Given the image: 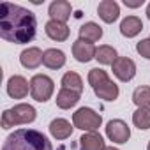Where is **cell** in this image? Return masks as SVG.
Masks as SVG:
<instances>
[{
    "mask_svg": "<svg viewBox=\"0 0 150 150\" xmlns=\"http://www.w3.org/2000/svg\"><path fill=\"white\" fill-rule=\"evenodd\" d=\"M37 20L32 11L14 6L11 2H2L0 6V37L14 42L25 44L35 37Z\"/></svg>",
    "mask_w": 150,
    "mask_h": 150,
    "instance_id": "1",
    "label": "cell"
},
{
    "mask_svg": "<svg viewBox=\"0 0 150 150\" xmlns=\"http://www.w3.org/2000/svg\"><path fill=\"white\" fill-rule=\"evenodd\" d=\"M2 150H53L51 141L35 129H18L9 134Z\"/></svg>",
    "mask_w": 150,
    "mask_h": 150,
    "instance_id": "2",
    "label": "cell"
},
{
    "mask_svg": "<svg viewBox=\"0 0 150 150\" xmlns=\"http://www.w3.org/2000/svg\"><path fill=\"white\" fill-rule=\"evenodd\" d=\"M35 120V108L30 104H16L2 113V127L11 129L20 124H30Z\"/></svg>",
    "mask_w": 150,
    "mask_h": 150,
    "instance_id": "3",
    "label": "cell"
},
{
    "mask_svg": "<svg viewBox=\"0 0 150 150\" xmlns=\"http://www.w3.org/2000/svg\"><path fill=\"white\" fill-rule=\"evenodd\" d=\"M72 122H74V127H78L81 131L96 132V129H99L103 124V117L92 108H80L72 115Z\"/></svg>",
    "mask_w": 150,
    "mask_h": 150,
    "instance_id": "4",
    "label": "cell"
},
{
    "mask_svg": "<svg viewBox=\"0 0 150 150\" xmlns=\"http://www.w3.org/2000/svg\"><path fill=\"white\" fill-rule=\"evenodd\" d=\"M53 90H55V83L46 74H35L30 80V94L39 103H46L53 96Z\"/></svg>",
    "mask_w": 150,
    "mask_h": 150,
    "instance_id": "5",
    "label": "cell"
},
{
    "mask_svg": "<svg viewBox=\"0 0 150 150\" xmlns=\"http://www.w3.org/2000/svg\"><path fill=\"white\" fill-rule=\"evenodd\" d=\"M106 136L113 141V143H127V139L131 138V129L124 120H110L106 125Z\"/></svg>",
    "mask_w": 150,
    "mask_h": 150,
    "instance_id": "6",
    "label": "cell"
},
{
    "mask_svg": "<svg viewBox=\"0 0 150 150\" xmlns=\"http://www.w3.org/2000/svg\"><path fill=\"white\" fill-rule=\"evenodd\" d=\"M113 74L120 81H131L136 74V64L127 57H118L113 62Z\"/></svg>",
    "mask_w": 150,
    "mask_h": 150,
    "instance_id": "7",
    "label": "cell"
},
{
    "mask_svg": "<svg viewBox=\"0 0 150 150\" xmlns=\"http://www.w3.org/2000/svg\"><path fill=\"white\" fill-rule=\"evenodd\" d=\"M96 51L97 48L92 44V42H87V41H81L78 39L76 42L72 44V55L78 62H90L92 58H96Z\"/></svg>",
    "mask_w": 150,
    "mask_h": 150,
    "instance_id": "8",
    "label": "cell"
},
{
    "mask_svg": "<svg viewBox=\"0 0 150 150\" xmlns=\"http://www.w3.org/2000/svg\"><path fill=\"white\" fill-rule=\"evenodd\" d=\"M28 85L30 83H27V80L23 76L14 74V76H11L9 81H7V94L13 99H23L28 94Z\"/></svg>",
    "mask_w": 150,
    "mask_h": 150,
    "instance_id": "9",
    "label": "cell"
},
{
    "mask_svg": "<svg viewBox=\"0 0 150 150\" xmlns=\"http://www.w3.org/2000/svg\"><path fill=\"white\" fill-rule=\"evenodd\" d=\"M97 13H99L101 20L104 23H113L120 16V7H118V4L115 0H103L99 4V7H97Z\"/></svg>",
    "mask_w": 150,
    "mask_h": 150,
    "instance_id": "10",
    "label": "cell"
},
{
    "mask_svg": "<svg viewBox=\"0 0 150 150\" xmlns=\"http://www.w3.org/2000/svg\"><path fill=\"white\" fill-rule=\"evenodd\" d=\"M44 30H46V35H48L50 39L58 41V42L67 41V39H69V34H71V30H69V27H67L65 23H60V21H55V20H50V21L46 23Z\"/></svg>",
    "mask_w": 150,
    "mask_h": 150,
    "instance_id": "11",
    "label": "cell"
},
{
    "mask_svg": "<svg viewBox=\"0 0 150 150\" xmlns=\"http://www.w3.org/2000/svg\"><path fill=\"white\" fill-rule=\"evenodd\" d=\"M71 4L65 2V0H55V2H51L50 6V16L51 20L55 21H60V23H65L69 18H71Z\"/></svg>",
    "mask_w": 150,
    "mask_h": 150,
    "instance_id": "12",
    "label": "cell"
},
{
    "mask_svg": "<svg viewBox=\"0 0 150 150\" xmlns=\"http://www.w3.org/2000/svg\"><path fill=\"white\" fill-rule=\"evenodd\" d=\"M42 57H44V53H42L39 48L34 46V48H27V50L21 51L20 62H21V65L27 67V69H35V67H39V65L42 64Z\"/></svg>",
    "mask_w": 150,
    "mask_h": 150,
    "instance_id": "13",
    "label": "cell"
},
{
    "mask_svg": "<svg viewBox=\"0 0 150 150\" xmlns=\"http://www.w3.org/2000/svg\"><path fill=\"white\" fill-rule=\"evenodd\" d=\"M143 30V23L138 16H127L120 23V34L124 37H134Z\"/></svg>",
    "mask_w": 150,
    "mask_h": 150,
    "instance_id": "14",
    "label": "cell"
},
{
    "mask_svg": "<svg viewBox=\"0 0 150 150\" xmlns=\"http://www.w3.org/2000/svg\"><path fill=\"white\" fill-rule=\"evenodd\" d=\"M42 64L48 69H60V67L65 65V53L60 51V50H57V48L46 50L44 57H42Z\"/></svg>",
    "mask_w": 150,
    "mask_h": 150,
    "instance_id": "15",
    "label": "cell"
},
{
    "mask_svg": "<svg viewBox=\"0 0 150 150\" xmlns=\"http://www.w3.org/2000/svg\"><path fill=\"white\" fill-rule=\"evenodd\" d=\"M50 134L57 139H65L72 134V125L65 118H55L50 124Z\"/></svg>",
    "mask_w": 150,
    "mask_h": 150,
    "instance_id": "16",
    "label": "cell"
},
{
    "mask_svg": "<svg viewBox=\"0 0 150 150\" xmlns=\"http://www.w3.org/2000/svg\"><path fill=\"white\" fill-rule=\"evenodd\" d=\"M104 139L99 132H87L80 138V150H104Z\"/></svg>",
    "mask_w": 150,
    "mask_h": 150,
    "instance_id": "17",
    "label": "cell"
},
{
    "mask_svg": "<svg viewBox=\"0 0 150 150\" xmlns=\"http://www.w3.org/2000/svg\"><path fill=\"white\" fill-rule=\"evenodd\" d=\"M80 96H81L80 92H74V90H69V88H62L57 94V106L62 108V110H69V108L78 104Z\"/></svg>",
    "mask_w": 150,
    "mask_h": 150,
    "instance_id": "18",
    "label": "cell"
},
{
    "mask_svg": "<svg viewBox=\"0 0 150 150\" xmlns=\"http://www.w3.org/2000/svg\"><path fill=\"white\" fill-rule=\"evenodd\" d=\"M94 92H96L97 97H101V99H104V101H115V99L118 97V87H117L110 78H108L106 81L99 83L97 87H94Z\"/></svg>",
    "mask_w": 150,
    "mask_h": 150,
    "instance_id": "19",
    "label": "cell"
},
{
    "mask_svg": "<svg viewBox=\"0 0 150 150\" xmlns=\"http://www.w3.org/2000/svg\"><path fill=\"white\" fill-rule=\"evenodd\" d=\"M103 37V28L94 23V21H88L85 23L81 28H80V39L81 41H87V42H96Z\"/></svg>",
    "mask_w": 150,
    "mask_h": 150,
    "instance_id": "20",
    "label": "cell"
},
{
    "mask_svg": "<svg viewBox=\"0 0 150 150\" xmlns=\"http://www.w3.org/2000/svg\"><path fill=\"white\" fill-rule=\"evenodd\" d=\"M118 57H117V51H115V48H111V46H108V44H104V46H99L97 48V51H96V60L99 62V64H103V65H113V62L117 60Z\"/></svg>",
    "mask_w": 150,
    "mask_h": 150,
    "instance_id": "21",
    "label": "cell"
},
{
    "mask_svg": "<svg viewBox=\"0 0 150 150\" xmlns=\"http://www.w3.org/2000/svg\"><path fill=\"white\" fill-rule=\"evenodd\" d=\"M62 88H69V90H74V92H80V94H81V90H83V81H81V78H80V74L72 72V71L65 72L64 78H62Z\"/></svg>",
    "mask_w": 150,
    "mask_h": 150,
    "instance_id": "22",
    "label": "cell"
},
{
    "mask_svg": "<svg viewBox=\"0 0 150 150\" xmlns=\"http://www.w3.org/2000/svg\"><path fill=\"white\" fill-rule=\"evenodd\" d=\"M132 124L138 129H150V108H138L132 113Z\"/></svg>",
    "mask_w": 150,
    "mask_h": 150,
    "instance_id": "23",
    "label": "cell"
},
{
    "mask_svg": "<svg viewBox=\"0 0 150 150\" xmlns=\"http://www.w3.org/2000/svg\"><path fill=\"white\" fill-rule=\"evenodd\" d=\"M132 101L138 108H148L150 106V87H138L132 92Z\"/></svg>",
    "mask_w": 150,
    "mask_h": 150,
    "instance_id": "24",
    "label": "cell"
},
{
    "mask_svg": "<svg viewBox=\"0 0 150 150\" xmlns=\"http://www.w3.org/2000/svg\"><path fill=\"white\" fill-rule=\"evenodd\" d=\"M106 80H108V72H106V71H103V69H99V67L90 69V72H88V83L92 85V88L97 87L99 83L106 81Z\"/></svg>",
    "mask_w": 150,
    "mask_h": 150,
    "instance_id": "25",
    "label": "cell"
},
{
    "mask_svg": "<svg viewBox=\"0 0 150 150\" xmlns=\"http://www.w3.org/2000/svg\"><path fill=\"white\" fill-rule=\"evenodd\" d=\"M136 51H138L141 57H145V58H148V60H150V37H148V39L139 41V42L136 44Z\"/></svg>",
    "mask_w": 150,
    "mask_h": 150,
    "instance_id": "26",
    "label": "cell"
},
{
    "mask_svg": "<svg viewBox=\"0 0 150 150\" xmlns=\"http://www.w3.org/2000/svg\"><path fill=\"white\" fill-rule=\"evenodd\" d=\"M124 4L127 6V7H139L141 4H143V0H124Z\"/></svg>",
    "mask_w": 150,
    "mask_h": 150,
    "instance_id": "27",
    "label": "cell"
},
{
    "mask_svg": "<svg viewBox=\"0 0 150 150\" xmlns=\"http://www.w3.org/2000/svg\"><path fill=\"white\" fill-rule=\"evenodd\" d=\"M146 16H148V20H150V4H148V7H146Z\"/></svg>",
    "mask_w": 150,
    "mask_h": 150,
    "instance_id": "28",
    "label": "cell"
},
{
    "mask_svg": "<svg viewBox=\"0 0 150 150\" xmlns=\"http://www.w3.org/2000/svg\"><path fill=\"white\" fill-rule=\"evenodd\" d=\"M104 150H118V148H113V146H106Z\"/></svg>",
    "mask_w": 150,
    "mask_h": 150,
    "instance_id": "29",
    "label": "cell"
},
{
    "mask_svg": "<svg viewBox=\"0 0 150 150\" xmlns=\"http://www.w3.org/2000/svg\"><path fill=\"white\" fill-rule=\"evenodd\" d=\"M146 150H150V141H148V146H146Z\"/></svg>",
    "mask_w": 150,
    "mask_h": 150,
    "instance_id": "30",
    "label": "cell"
}]
</instances>
